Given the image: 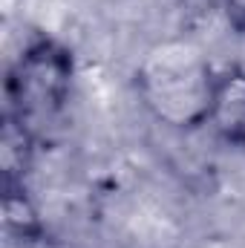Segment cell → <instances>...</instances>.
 Segmentation results:
<instances>
[{
	"label": "cell",
	"instance_id": "1",
	"mask_svg": "<svg viewBox=\"0 0 245 248\" xmlns=\"http://www.w3.org/2000/svg\"><path fill=\"white\" fill-rule=\"evenodd\" d=\"M72 75V52L52 38H35L6 75V116L35 136L44 133L69 101Z\"/></svg>",
	"mask_w": 245,
	"mask_h": 248
},
{
	"label": "cell",
	"instance_id": "2",
	"mask_svg": "<svg viewBox=\"0 0 245 248\" xmlns=\"http://www.w3.org/2000/svg\"><path fill=\"white\" fill-rule=\"evenodd\" d=\"M216 72L184 44H168L150 52L138 72V93L153 116L173 127L208 124Z\"/></svg>",
	"mask_w": 245,
	"mask_h": 248
},
{
	"label": "cell",
	"instance_id": "3",
	"mask_svg": "<svg viewBox=\"0 0 245 248\" xmlns=\"http://www.w3.org/2000/svg\"><path fill=\"white\" fill-rule=\"evenodd\" d=\"M208 124L234 147H245V69L231 66L216 75Z\"/></svg>",
	"mask_w": 245,
	"mask_h": 248
},
{
	"label": "cell",
	"instance_id": "4",
	"mask_svg": "<svg viewBox=\"0 0 245 248\" xmlns=\"http://www.w3.org/2000/svg\"><path fill=\"white\" fill-rule=\"evenodd\" d=\"M35 133H29L23 124L12 116H3V136H0V162H3V182L6 185H23V176L32 165L35 153Z\"/></svg>",
	"mask_w": 245,
	"mask_h": 248
},
{
	"label": "cell",
	"instance_id": "5",
	"mask_svg": "<svg viewBox=\"0 0 245 248\" xmlns=\"http://www.w3.org/2000/svg\"><path fill=\"white\" fill-rule=\"evenodd\" d=\"M6 248H63V246L46 234L44 225H35V228L6 231Z\"/></svg>",
	"mask_w": 245,
	"mask_h": 248
},
{
	"label": "cell",
	"instance_id": "6",
	"mask_svg": "<svg viewBox=\"0 0 245 248\" xmlns=\"http://www.w3.org/2000/svg\"><path fill=\"white\" fill-rule=\"evenodd\" d=\"M225 12H228L231 23L240 32H245V0H225Z\"/></svg>",
	"mask_w": 245,
	"mask_h": 248
}]
</instances>
